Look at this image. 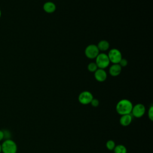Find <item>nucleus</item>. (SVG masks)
I'll use <instances>...</instances> for the list:
<instances>
[{
	"mask_svg": "<svg viewBox=\"0 0 153 153\" xmlns=\"http://www.w3.org/2000/svg\"><path fill=\"white\" fill-rule=\"evenodd\" d=\"M133 103L128 99H121L120 100L116 105V111L120 115H125L131 114V109L133 108Z\"/></svg>",
	"mask_w": 153,
	"mask_h": 153,
	"instance_id": "1",
	"label": "nucleus"
},
{
	"mask_svg": "<svg viewBox=\"0 0 153 153\" xmlns=\"http://www.w3.org/2000/svg\"><path fill=\"white\" fill-rule=\"evenodd\" d=\"M1 149L2 153H17V145L12 139H5L1 144Z\"/></svg>",
	"mask_w": 153,
	"mask_h": 153,
	"instance_id": "2",
	"label": "nucleus"
},
{
	"mask_svg": "<svg viewBox=\"0 0 153 153\" xmlns=\"http://www.w3.org/2000/svg\"><path fill=\"white\" fill-rule=\"evenodd\" d=\"M109 63L108 56L105 53H99L96 57V64L98 68L103 69L109 66Z\"/></svg>",
	"mask_w": 153,
	"mask_h": 153,
	"instance_id": "3",
	"label": "nucleus"
},
{
	"mask_svg": "<svg viewBox=\"0 0 153 153\" xmlns=\"http://www.w3.org/2000/svg\"><path fill=\"white\" fill-rule=\"evenodd\" d=\"M146 111L145 106L142 103H137L133 106L131 114L135 118H140L145 114Z\"/></svg>",
	"mask_w": 153,
	"mask_h": 153,
	"instance_id": "4",
	"label": "nucleus"
},
{
	"mask_svg": "<svg viewBox=\"0 0 153 153\" xmlns=\"http://www.w3.org/2000/svg\"><path fill=\"white\" fill-rule=\"evenodd\" d=\"M109 61L114 64H118L122 59L121 53L118 49H111L108 54Z\"/></svg>",
	"mask_w": 153,
	"mask_h": 153,
	"instance_id": "5",
	"label": "nucleus"
},
{
	"mask_svg": "<svg viewBox=\"0 0 153 153\" xmlns=\"http://www.w3.org/2000/svg\"><path fill=\"white\" fill-rule=\"evenodd\" d=\"M99 54V50L97 45L90 44L85 49V55L89 59H94Z\"/></svg>",
	"mask_w": 153,
	"mask_h": 153,
	"instance_id": "6",
	"label": "nucleus"
},
{
	"mask_svg": "<svg viewBox=\"0 0 153 153\" xmlns=\"http://www.w3.org/2000/svg\"><path fill=\"white\" fill-rule=\"evenodd\" d=\"M93 99V94L88 91H84L78 96V101L82 105L90 104Z\"/></svg>",
	"mask_w": 153,
	"mask_h": 153,
	"instance_id": "7",
	"label": "nucleus"
},
{
	"mask_svg": "<svg viewBox=\"0 0 153 153\" xmlns=\"http://www.w3.org/2000/svg\"><path fill=\"white\" fill-rule=\"evenodd\" d=\"M133 116L131 114H125L121 115L120 118V123L121 126L124 127H127L129 126L133 120Z\"/></svg>",
	"mask_w": 153,
	"mask_h": 153,
	"instance_id": "8",
	"label": "nucleus"
},
{
	"mask_svg": "<svg viewBox=\"0 0 153 153\" xmlns=\"http://www.w3.org/2000/svg\"><path fill=\"white\" fill-rule=\"evenodd\" d=\"M94 78L97 81L99 82H103L107 78L106 72L103 69L98 68L94 72Z\"/></svg>",
	"mask_w": 153,
	"mask_h": 153,
	"instance_id": "9",
	"label": "nucleus"
},
{
	"mask_svg": "<svg viewBox=\"0 0 153 153\" xmlns=\"http://www.w3.org/2000/svg\"><path fill=\"white\" fill-rule=\"evenodd\" d=\"M121 71V67L118 64H113L109 68V74L113 76H116L120 75Z\"/></svg>",
	"mask_w": 153,
	"mask_h": 153,
	"instance_id": "10",
	"label": "nucleus"
},
{
	"mask_svg": "<svg viewBox=\"0 0 153 153\" xmlns=\"http://www.w3.org/2000/svg\"><path fill=\"white\" fill-rule=\"evenodd\" d=\"M43 9L47 13H52L56 10V5L52 2H47L44 4Z\"/></svg>",
	"mask_w": 153,
	"mask_h": 153,
	"instance_id": "11",
	"label": "nucleus"
},
{
	"mask_svg": "<svg viewBox=\"0 0 153 153\" xmlns=\"http://www.w3.org/2000/svg\"><path fill=\"white\" fill-rule=\"evenodd\" d=\"M97 47L99 50L105 51H106L109 48V44L107 41L102 40V41H100L98 43V45H97Z\"/></svg>",
	"mask_w": 153,
	"mask_h": 153,
	"instance_id": "12",
	"label": "nucleus"
},
{
	"mask_svg": "<svg viewBox=\"0 0 153 153\" xmlns=\"http://www.w3.org/2000/svg\"><path fill=\"white\" fill-rule=\"evenodd\" d=\"M113 151L114 153H127V152L126 147L122 144L115 145Z\"/></svg>",
	"mask_w": 153,
	"mask_h": 153,
	"instance_id": "13",
	"label": "nucleus"
},
{
	"mask_svg": "<svg viewBox=\"0 0 153 153\" xmlns=\"http://www.w3.org/2000/svg\"><path fill=\"white\" fill-rule=\"evenodd\" d=\"M115 145H116L115 142L113 140H111V139L108 140L106 143V146L107 149L109 151H113Z\"/></svg>",
	"mask_w": 153,
	"mask_h": 153,
	"instance_id": "14",
	"label": "nucleus"
},
{
	"mask_svg": "<svg viewBox=\"0 0 153 153\" xmlns=\"http://www.w3.org/2000/svg\"><path fill=\"white\" fill-rule=\"evenodd\" d=\"M87 68H88V70L90 71V72H94L97 69H98V67L97 66V65L96 64V63L94 62H91L88 65V66H87Z\"/></svg>",
	"mask_w": 153,
	"mask_h": 153,
	"instance_id": "15",
	"label": "nucleus"
},
{
	"mask_svg": "<svg viewBox=\"0 0 153 153\" xmlns=\"http://www.w3.org/2000/svg\"><path fill=\"white\" fill-rule=\"evenodd\" d=\"M148 117L149 118V119L151 121L153 120V106L152 105H151L149 109H148Z\"/></svg>",
	"mask_w": 153,
	"mask_h": 153,
	"instance_id": "16",
	"label": "nucleus"
},
{
	"mask_svg": "<svg viewBox=\"0 0 153 153\" xmlns=\"http://www.w3.org/2000/svg\"><path fill=\"white\" fill-rule=\"evenodd\" d=\"M90 104L93 107H97L99 106V101L98 99L93 98L92 99V100L91 101Z\"/></svg>",
	"mask_w": 153,
	"mask_h": 153,
	"instance_id": "17",
	"label": "nucleus"
},
{
	"mask_svg": "<svg viewBox=\"0 0 153 153\" xmlns=\"http://www.w3.org/2000/svg\"><path fill=\"white\" fill-rule=\"evenodd\" d=\"M128 62H127V60L126 59H121V60L120 61V62L118 63V64L120 65L121 67H124V66H126L127 65Z\"/></svg>",
	"mask_w": 153,
	"mask_h": 153,
	"instance_id": "18",
	"label": "nucleus"
},
{
	"mask_svg": "<svg viewBox=\"0 0 153 153\" xmlns=\"http://www.w3.org/2000/svg\"><path fill=\"white\" fill-rule=\"evenodd\" d=\"M4 139V130H0V142Z\"/></svg>",
	"mask_w": 153,
	"mask_h": 153,
	"instance_id": "19",
	"label": "nucleus"
},
{
	"mask_svg": "<svg viewBox=\"0 0 153 153\" xmlns=\"http://www.w3.org/2000/svg\"><path fill=\"white\" fill-rule=\"evenodd\" d=\"M2 152V149H1V144L0 143V153Z\"/></svg>",
	"mask_w": 153,
	"mask_h": 153,
	"instance_id": "20",
	"label": "nucleus"
},
{
	"mask_svg": "<svg viewBox=\"0 0 153 153\" xmlns=\"http://www.w3.org/2000/svg\"><path fill=\"white\" fill-rule=\"evenodd\" d=\"M1 16V10H0V17Z\"/></svg>",
	"mask_w": 153,
	"mask_h": 153,
	"instance_id": "21",
	"label": "nucleus"
}]
</instances>
